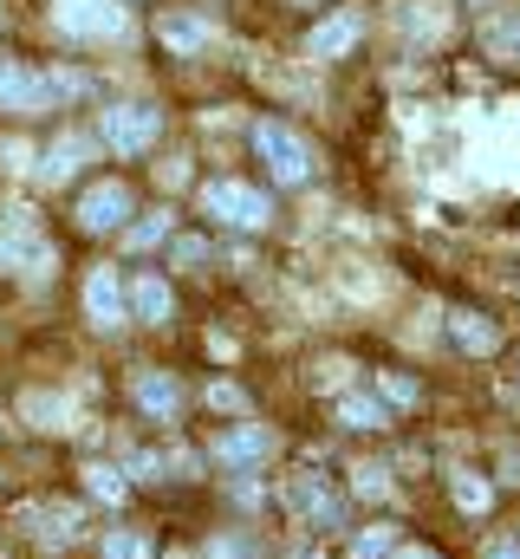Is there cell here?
I'll use <instances>...</instances> for the list:
<instances>
[{"label": "cell", "instance_id": "6da1fadb", "mask_svg": "<svg viewBox=\"0 0 520 559\" xmlns=\"http://www.w3.org/2000/svg\"><path fill=\"white\" fill-rule=\"evenodd\" d=\"M255 150H260V163L273 169V182H280V189H299V182L312 176V143L299 138L293 124H280V118L255 124Z\"/></svg>", "mask_w": 520, "mask_h": 559}, {"label": "cell", "instance_id": "7a4b0ae2", "mask_svg": "<svg viewBox=\"0 0 520 559\" xmlns=\"http://www.w3.org/2000/svg\"><path fill=\"white\" fill-rule=\"evenodd\" d=\"M0 267H7V274L20 267L26 280H46V274H52V241L39 235V222H33L26 209H13V215L0 222Z\"/></svg>", "mask_w": 520, "mask_h": 559}, {"label": "cell", "instance_id": "3957f363", "mask_svg": "<svg viewBox=\"0 0 520 559\" xmlns=\"http://www.w3.org/2000/svg\"><path fill=\"white\" fill-rule=\"evenodd\" d=\"M52 20L66 39H125L130 33L125 0H52Z\"/></svg>", "mask_w": 520, "mask_h": 559}, {"label": "cell", "instance_id": "277c9868", "mask_svg": "<svg viewBox=\"0 0 520 559\" xmlns=\"http://www.w3.org/2000/svg\"><path fill=\"white\" fill-rule=\"evenodd\" d=\"M280 508H286L299 527H319V534L345 527V495H339V488H326L319 475H293V481L280 488Z\"/></svg>", "mask_w": 520, "mask_h": 559}, {"label": "cell", "instance_id": "5b68a950", "mask_svg": "<svg viewBox=\"0 0 520 559\" xmlns=\"http://www.w3.org/2000/svg\"><path fill=\"white\" fill-rule=\"evenodd\" d=\"M202 209L222 215L228 228H267V222H273V202L260 195L255 182H235V176H215V182L202 189Z\"/></svg>", "mask_w": 520, "mask_h": 559}, {"label": "cell", "instance_id": "8992f818", "mask_svg": "<svg viewBox=\"0 0 520 559\" xmlns=\"http://www.w3.org/2000/svg\"><path fill=\"white\" fill-rule=\"evenodd\" d=\"M156 138H163V111L156 105H111L105 111V143L118 156H143Z\"/></svg>", "mask_w": 520, "mask_h": 559}, {"label": "cell", "instance_id": "52a82bcc", "mask_svg": "<svg viewBox=\"0 0 520 559\" xmlns=\"http://www.w3.org/2000/svg\"><path fill=\"white\" fill-rule=\"evenodd\" d=\"M125 312H130V286L118 280V267H92L85 274V319L105 325V332H118Z\"/></svg>", "mask_w": 520, "mask_h": 559}, {"label": "cell", "instance_id": "ba28073f", "mask_svg": "<svg viewBox=\"0 0 520 559\" xmlns=\"http://www.w3.org/2000/svg\"><path fill=\"white\" fill-rule=\"evenodd\" d=\"M130 222V189L125 182H92L85 195H79V228L85 235H111V228H125Z\"/></svg>", "mask_w": 520, "mask_h": 559}, {"label": "cell", "instance_id": "9c48e42d", "mask_svg": "<svg viewBox=\"0 0 520 559\" xmlns=\"http://www.w3.org/2000/svg\"><path fill=\"white\" fill-rule=\"evenodd\" d=\"M215 462L222 468H260V462H273V429H260V423H235V429H222L215 436Z\"/></svg>", "mask_w": 520, "mask_h": 559}, {"label": "cell", "instance_id": "30bf717a", "mask_svg": "<svg viewBox=\"0 0 520 559\" xmlns=\"http://www.w3.org/2000/svg\"><path fill=\"white\" fill-rule=\"evenodd\" d=\"M358 39H365V13H358V7H339V13H326V20L306 33V52H312V59H345Z\"/></svg>", "mask_w": 520, "mask_h": 559}, {"label": "cell", "instance_id": "8fae6325", "mask_svg": "<svg viewBox=\"0 0 520 559\" xmlns=\"http://www.w3.org/2000/svg\"><path fill=\"white\" fill-rule=\"evenodd\" d=\"M52 105V85L26 66H0V111H46Z\"/></svg>", "mask_w": 520, "mask_h": 559}, {"label": "cell", "instance_id": "7c38bea8", "mask_svg": "<svg viewBox=\"0 0 520 559\" xmlns=\"http://www.w3.org/2000/svg\"><path fill=\"white\" fill-rule=\"evenodd\" d=\"M130 397H137V411H150V417H163V423L182 411V384L169 371H137L130 378Z\"/></svg>", "mask_w": 520, "mask_h": 559}, {"label": "cell", "instance_id": "4fadbf2b", "mask_svg": "<svg viewBox=\"0 0 520 559\" xmlns=\"http://www.w3.org/2000/svg\"><path fill=\"white\" fill-rule=\"evenodd\" d=\"M92 150H98V143L79 138V131H72V138H59L46 156H39V182H52V189H59V182H72V176L85 169V156H92Z\"/></svg>", "mask_w": 520, "mask_h": 559}, {"label": "cell", "instance_id": "5bb4252c", "mask_svg": "<svg viewBox=\"0 0 520 559\" xmlns=\"http://www.w3.org/2000/svg\"><path fill=\"white\" fill-rule=\"evenodd\" d=\"M130 312H137L143 325H169V312H176V299H169V280L137 274V280H130Z\"/></svg>", "mask_w": 520, "mask_h": 559}, {"label": "cell", "instance_id": "9a60e30c", "mask_svg": "<svg viewBox=\"0 0 520 559\" xmlns=\"http://www.w3.org/2000/svg\"><path fill=\"white\" fill-rule=\"evenodd\" d=\"M488 150L508 163L501 182H520V105H501V111H495V124H488Z\"/></svg>", "mask_w": 520, "mask_h": 559}, {"label": "cell", "instance_id": "2e32d148", "mask_svg": "<svg viewBox=\"0 0 520 559\" xmlns=\"http://www.w3.org/2000/svg\"><path fill=\"white\" fill-rule=\"evenodd\" d=\"M397 26H403L410 39H442V33H449V7H442V0H403V7H397Z\"/></svg>", "mask_w": 520, "mask_h": 559}, {"label": "cell", "instance_id": "e0dca14e", "mask_svg": "<svg viewBox=\"0 0 520 559\" xmlns=\"http://www.w3.org/2000/svg\"><path fill=\"white\" fill-rule=\"evenodd\" d=\"M449 338L469 352V358H488L501 345V325H488L482 312H449Z\"/></svg>", "mask_w": 520, "mask_h": 559}, {"label": "cell", "instance_id": "ac0fdd59", "mask_svg": "<svg viewBox=\"0 0 520 559\" xmlns=\"http://www.w3.org/2000/svg\"><path fill=\"white\" fill-rule=\"evenodd\" d=\"M209 39H215V33H209V20H196V13H163V46H169V52L196 59Z\"/></svg>", "mask_w": 520, "mask_h": 559}, {"label": "cell", "instance_id": "d6986e66", "mask_svg": "<svg viewBox=\"0 0 520 559\" xmlns=\"http://www.w3.org/2000/svg\"><path fill=\"white\" fill-rule=\"evenodd\" d=\"M482 46L501 59V66H520V13L508 7V13H488L482 20Z\"/></svg>", "mask_w": 520, "mask_h": 559}, {"label": "cell", "instance_id": "ffe728a7", "mask_svg": "<svg viewBox=\"0 0 520 559\" xmlns=\"http://www.w3.org/2000/svg\"><path fill=\"white\" fill-rule=\"evenodd\" d=\"M26 527L46 540V547H59V540H79L85 527H79V508H26Z\"/></svg>", "mask_w": 520, "mask_h": 559}, {"label": "cell", "instance_id": "44dd1931", "mask_svg": "<svg viewBox=\"0 0 520 559\" xmlns=\"http://www.w3.org/2000/svg\"><path fill=\"white\" fill-rule=\"evenodd\" d=\"M339 423H345V429H385V404L365 397V391H345V397H339Z\"/></svg>", "mask_w": 520, "mask_h": 559}, {"label": "cell", "instance_id": "7402d4cb", "mask_svg": "<svg viewBox=\"0 0 520 559\" xmlns=\"http://www.w3.org/2000/svg\"><path fill=\"white\" fill-rule=\"evenodd\" d=\"M449 488H456V508H462V514H482V508L495 501V495H488V481H482V475H469V468H456V481H449Z\"/></svg>", "mask_w": 520, "mask_h": 559}, {"label": "cell", "instance_id": "603a6c76", "mask_svg": "<svg viewBox=\"0 0 520 559\" xmlns=\"http://www.w3.org/2000/svg\"><path fill=\"white\" fill-rule=\"evenodd\" d=\"M20 411L39 423V429H66V417H72V404H59V397H46V391H33V397H26Z\"/></svg>", "mask_w": 520, "mask_h": 559}, {"label": "cell", "instance_id": "cb8c5ba5", "mask_svg": "<svg viewBox=\"0 0 520 559\" xmlns=\"http://www.w3.org/2000/svg\"><path fill=\"white\" fill-rule=\"evenodd\" d=\"M85 488H92L98 501H125V495H130V481L118 475V468H105V462H92V468H85Z\"/></svg>", "mask_w": 520, "mask_h": 559}, {"label": "cell", "instance_id": "d4e9b609", "mask_svg": "<svg viewBox=\"0 0 520 559\" xmlns=\"http://www.w3.org/2000/svg\"><path fill=\"white\" fill-rule=\"evenodd\" d=\"M352 488H358L365 501H390V468H378V462H358V468H352Z\"/></svg>", "mask_w": 520, "mask_h": 559}, {"label": "cell", "instance_id": "484cf974", "mask_svg": "<svg viewBox=\"0 0 520 559\" xmlns=\"http://www.w3.org/2000/svg\"><path fill=\"white\" fill-rule=\"evenodd\" d=\"M105 559H150V540L137 527H118V534H105Z\"/></svg>", "mask_w": 520, "mask_h": 559}, {"label": "cell", "instance_id": "4316f807", "mask_svg": "<svg viewBox=\"0 0 520 559\" xmlns=\"http://www.w3.org/2000/svg\"><path fill=\"white\" fill-rule=\"evenodd\" d=\"M209 559H267V554H260L255 534H222V540H209Z\"/></svg>", "mask_w": 520, "mask_h": 559}, {"label": "cell", "instance_id": "83f0119b", "mask_svg": "<svg viewBox=\"0 0 520 559\" xmlns=\"http://www.w3.org/2000/svg\"><path fill=\"white\" fill-rule=\"evenodd\" d=\"M163 235H169V215H143V222L125 228V248H156Z\"/></svg>", "mask_w": 520, "mask_h": 559}, {"label": "cell", "instance_id": "f1b7e54d", "mask_svg": "<svg viewBox=\"0 0 520 559\" xmlns=\"http://www.w3.org/2000/svg\"><path fill=\"white\" fill-rule=\"evenodd\" d=\"M390 554H397V534L390 527H371V534L352 540V559H390Z\"/></svg>", "mask_w": 520, "mask_h": 559}, {"label": "cell", "instance_id": "f546056e", "mask_svg": "<svg viewBox=\"0 0 520 559\" xmlns=\"http://www.w3.org/2000/svg\"><path fill=\"white\" fill-rule=\"evenodd\" d=\"M378 391H385L390 404H403V411L416 404V384H410V378H397V371H378Z\"/></svg>", "mask_w": 520, "mask_h": 559}, {"label": "cell", "instance_id": "4dcf8cb0", "mask_svg": "<svg viewBox=\"0 0 520 559\" xmlns=\"http://www.w3.org/2000/svg\"><path fill=\"white\" fill-rule=\"evenodd\" d=\"M169 261L196 267V261H209V241H196V235H176V241H169Z\"/></svg>", "mask_w": 520, "mask_h": 559}, {"label": "cell", "instance_id": "1f68e13d", "mask_svg": "<svg viewBox=\"0 0 520 559\" xmlns=\"http://www.w3.org/2000/svg\"><path fill=\"white\" fill-rule=\"evenodd\" d=\"M0 163H7V169H33V143L0 138Z\"/></svg>", "mask_w": 520, "mask_h": 559}, {"label": "cell", "instance_id": "d6a6232c", "mask_svg": "<svg viewBox=\"0 0 520 559\" xmlns=\"http://www.w3.org/2000/svg\"><path fill=\"white\" fill-rule=\"evenodd\" d=\"M156 182H163V189H182V182H189V163H182V156L156 163Z\"/></svg>", "mask_w": 520, "mask_h": 559}, {"label": "cell", "instance_id": "836d02e7", "mask_svg": "<svg viewBox=\"0 0 520 559\" xmlns=\"http://www.w3.org/2000/svg\"><path fill=\"white\" fill-rule=\"evenodd\" d=\"M209 404H215V411H241L248 397H241V384H209Z\"/></svg>", "mask_w": 520, "mask_h": 559}, {"label": "cell", "instance_id": "e575fe53", "mask_svg": "<svg viewBox=\"0 0 520 559\" xmlns=\"http://www.w3.org/2000/svg\"><path fill=\"white\" fill-rule=\"evenodd\" d=\"M319 378H326V384H345V378H352V365H345V358H332V365H319Z\"/></svg>", "mask_w": 520, "mask_h": 559}, {"label": "cell", "instance_id": "d590c367", "mask_svg": "<svg viewBox=\"0 0 520 559\" xmlns=\"http://www.w3.org/2000/svg\"><path fill=\"white\" fill-rule=\"evenodd\" d=\"M125 468H130V475H156L163 462H156V455H125Z\"/></svg>", "mask_w": 520, "mask_h": 559}, {"label": "cell", "instance_id": "8d00e7d4", "mask_svg": "<svg viewBox=\"0 0 520 559\" xmlns=\"http://www.w3.org/2000/svg\"><path fill=\"white\" fill-rule=\"evenodd\" d=\"M482 559H520V547H515V540H495V547H488Z\"/></svg>", "mask_w": 520, "mask_h": 559}, {"label": "cell", "instance_id": "74e56055", "mask_svg": "<svg viewBox=\"0 0 520 559\" xmlns=\"http://www.w3.org/2000/svg\"><path fill=\"white\" fill-rule=\"evenodd\" d=\"M390 559H436V554H423V547H397Z\"/></svg>", "mask_w": 520, "mask_h": 559}, {"label": "cell", "instance_id": "f35d334b", "mask_svg": "<svg viewBox=\"0 0 520 559\" xmlns=\"http://www.w3.org/2000/svg\"><path fill=\"white\" fill-rule=\"evenodd\" d=\"M299 7H312V0H299Z\"/></svg>", "mask_w": 520, "mask_h": 559}]
</instances>
